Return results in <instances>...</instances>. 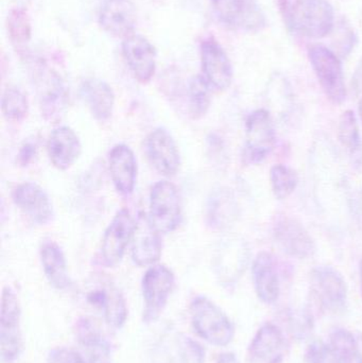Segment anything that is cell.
<instances>
[{
	"label": "cell",
	"mask_w": 362,
	"mask_h": 363,
	"mask_svg": "<svg viewBox=\"0 0 362 363\" xmlns=\"http://www.w3.org/2000/svg\"><path fill=\"white\" fill-rule=\"evenodd\" d=\"M1 110L6 121L14 123L23 121L29 112L27 96L16 87H8L2 95Z\"/></svg>",
	"instance_id": "30"
},
{
	"label": "cell",
	"mask_w": 362,
	"mask_h": 363,
	"mask_svg": "<svg viewBox=\"0 0 362 363\" xmlns=\"http://www.w3.org/2000/svg\"><path fill=\"white\" fill-rule=\"evenodd\" d=\"M359 114H361L362 121V99L361 100V102H359Z\"/></svg>",
	"instance_id": "40"
},
{
	"label": "cell",
	"mask_w": 362,
	"mask_h": 363,
	"mask_svg": "<svg viewBox=\"0 0 362 363\" xmlns=\"http://www.w3.org/2000/svg\"><path fill=\"white\" fill-rule=\"evenodd\" d=\"M23 347L21 333V305L16 294L11 288L2 291L0 315V353L2 359L13 362Z\"/></svg>",
	"instance_id": "8"
},
{
	"label": "cell",
	"mask_w": 362,
	"mask_h": 363,
	"mask_svg": "<svg viewBox=\"0 0 362 363\" xmlns=\"http://www.w3.org/2000/svg\"><path fill=\"white\" fill-rule=\"evenodd\" d=\"M80 93L97 121H106L112 116L115 95L108 83L100 79H86L81 84Z\"/></svg>",
	"instance_id": "25"
},
{
	"label": "cell",
	"mask_w": 362,
	"mask_h": 363,
	"mask_svg": "<svg viewBox=\"0 0 362 363\" xmlns=\"http://www.w3.org/2000/svg\"><path fill=\"white\" fill-rule=\"evenodd\" d=\"M31 77L43 116L48 121H60L68 106V91L63 79L42 61L32 64Z\"/></svg>",
	"instance_id": "2"
},
{
	"label": "cell",
	"mask_w": 362,
	"mask_h": 363,
	"mask_svg": "<svg viewBox=\"0 0 362 363\" xmlns=\"http://www.w3.org/2000/svg\"><path fill=\"white\" fill-rule=\"evenodd\" d=\"M338 138L342 146L346 147L351 152L356 153L357 151L361 150V133H359L356 116L353 111H346L340 116Z\"/></svg>",
	"instance_id": "32"
},
{
	"label": "cell",
	"mask_w": 362,
	"mask_h": 363,
	"mask_svg": "<svg viewBox=\"0 0 362 363\" xmlns=\"http://www.w3.org/2000/svg\"><path fill=\"white\" fill-rule=\"evenodd\" d=\"M307 363H342L329 343L314 341L306 351Z\"/></svg>",
	"instance_id": "33"
},
{
	"label": "cell",
	"mask_w": 362,
	"mask_h": 363,
	"mask_svg": "<svg viewBox=\"0 0 362 363\" xmlns=\"http://www.w3.org/2000/svg\"><path fill=\"white\" fill-rule=\"evenodd\" d=\"M14 204L33 223L45 225L52 220L53 209L50 199L38 184L27 182L19 184L12 192Z\"/></svg>",
	"instance_id": "20"
},
{
	"label": "cell",
	"mask_w": 362,
	"mask_h": 363,
	"mask_svg": "<svg viewBox=\"0 0 362 363\" xmlns=\"http://www.w3.org/2000/svg\"><path fill=\"white\" fill-rule=\"evenodd\" d=\"M174 273L163 264L152 266L145 273L142 283L145 301L144 322L152 323L159 319L174 290Z\"/></svg>",
	"instance_id": "7"
},
{
	"label": "cell",
	"mask_w": 362,
	"mask_h": 363,
	"mask_svg": "<svg viewBox=\"0 0 362 363\" xmlns=\"http://www.w3.org/2000/svg\"><path fill=\"white\" fill-rule=\"evenodd\" d=\"M111 178L119 194L133 192L137 178V162L133 151L125 145H116L108 155Z\"/></svg>",
	"instance_id": "21"
},
{
	"label": "cell",
	"mask_w": 362,
	"mask_h": 363,
	"mask_svg": "<svg viewBox=\"0 0 362 363\" xmlns=\"http://www.w3.org/2000/svg\"><path fill=\"white\" fill-rule=\"evenodd\" d=\"M210 86L203 76H196L189 81L187 96H188V113L191 118L200 119L208 113L210 106Z\"/></svg>",
	"instance_id": "27"
},
{
	"label": "cell",
	"mask_w": 362,
	"mask_h": 363,
	"mask_svg": "<svg viewBox=\"0 0 362 363\" xmlns=\"http://www.w3.org/2000/svg\"><path fill=\"white\" fill-rule=\"evenodd\" d=\"M299 0H278V6H280L281 14L283 19L291 12L295 4Z\"/></svg>",
	"instance_id": "38"
},
{
	"label": "cell",
	"mask_w": 362,
	"mask_h": 363,
	"mask_svg": "<svg viewBox=\"0 0 362 363\" xmlns=\"http://www.w3.org/2000/svg\"><path fill=\"white\" fill-rule=\"evenodd\" d=\"M123 55L138 82L148 83L153 78L157 69V51L147 38L137 34L125 38Z\"/></svg>",
	"instance_id": "19"
},
{
	"label": "cell",
	"mask_w": 362,
	"mask_h": 363,
	"mask_svg": "<svg viewBox=\"0 0 362 363\" xmlns=\"http://www.w3.org/2000/svg\"><path fill=\"white\" fill-rule=\"evenodd\" d=\"M47 147L51 163L60 170L69 169L82 152L78 135L65 125L53 130Z\"/></svg>",
	"instance_id": "22"
},
{
	"label": "cell",
	"mask_w": 362,
	"mask_h": 363,
	"mask_svg": "<svg viewBox=\"0 0 362 363\" xmlns=\"http://www.w3.org/2000/svg\"><path fill=\"white\" fill-rule=\"evenodd\" d=\"M135 226L136 220L128 209H120L113 218L102 239L101 256L106 267H115L121 262Z\"/></svg>",
	"instance_id": "10"
},
{
	"label": "cell",
	"mask_w": 362,
	"mask_h": 363,
	"mask_svg": "<svg viewBox=\"0 0 362 363\" xmlns=\"http://www.w3.org/2000/svg\"><path fill=\"white\" fill-rule=\"evenodd\" d=\"M145 153L151 165L166 177L174 176L181 165L178 147L169 132L165 129L153 130L145 140Z\"/></svg>",
	"instance_id": "15"
},
{
	"label": "cell",
	"mask_w": 362,
	"mask_h": 363,
	"mask_svg": "<svg viewBox=\"0 0 362 363\" xmlns=\"http://www.w3.org/2000/svg\"><path fill=\"white\" fill-rule=\"evenodd\" d=\"M270 182L274 196L278 200H285L295 191L299 178L295 170L288 166L278 164L270 170Z\"/></svg>",
	"instance_id": "31"
},
{
	"label": "cell",
	"mask_w": 362,
	"mask_h": 363,
	"mask_svg": "<svg viewBox=\"0 0 362 363\" xmlns=\"http://www.w3.org/2000/svg\"><path fill=\"white\" fill-rule=\"evenodd\" d=\"M315 298L323 309L340 313L348 303V287L344 277L332 267H318L312 273Z\"/></svg>",
	"instance_id": "9"
},
{
	"label": "cell",
	"mask_w": 362,
	"mask_h": 363,
	"mask_svg": "<svg viewBox=\"0 0 362 363\" xmlns=\"http://www.w3.org/2000/svg\"><path fill=\"white\" fill-rule=\"evenodd\" d=\"M273 235L278 247L291 257H310L315 253L314 240L306 228L295 218L281 216L273 225Z\"/></svg>",
	"instance_id": "13"
},
{
	"label": "cell",
	"mask_w": 362,
	"mask_h": 363,
	"mask_svg": "<svg viewBox=\"0 0 362 363\" xmlns=\"http://www.w3.org/2000/svg\"><path fill=\"white\" fill-rule=\"evenodd\" d=\"M202 76L212 89L222 91L229 89L233 80V67L227 52L214 38L201 44Z\"/></svg>",
	"instance_id": "11"
},
{
	"label": "cell",
	"mask_w": 362,
	"mask_h": 363,
	"mask_svg": "<svg viewBox=\"0 0 362 363\" xmlns=\"http://www.w3.org/2000/svg\"><path fill=\"white\" fill-rule=\"evenodd\" d=\"M47 363H86L84 358L74 351L67 347H57L49 353Z\"/></svg>",
	"instance_id": "36"
},
{
	"label": "cell",
	"mask_w": 362,
	"mask_h": 363,
	"mask_svg": "<svg viewBox=\"0 0 362 363\" xmlns=\"http://www.w3.org/2000/svg\"><path fill=\"white\" fill-rule=\"evenodd\" d=\"M312 315L308 313H291L288 315V326L291 334L298 339L305 338L312 333Z\"/></svg>",
	"instance_id": "35"
},
{
	"label": "cell",
	"mask_w": 362,
	"mask_h": 363,
	"mask_svg": "<svg viewBox=\"0 0 362 363\" xmlns=\"http://www.w3.org/2000/svg\"><path fill=\"white\" fill-rule=\"evenodd\" d=\"M9 38L13 46L21 50L25 49L31 40V21L29 14L23 8L12 9L6 19Z\"/></svg>",
	"instance_id": "28"
},
{
	"label": "cell",
	"mask_w": 362,
	"mask_h": 363,
	"mask_svg": "<svg viewBox=\"0 0 362 363\" xmlns=\"http://www.w3.org/2000/svg\"><path fill=\"white\" fill-rule=\"evenodd\" d=\"M255 291L261 302L273 304L280 296V279L273 256L268 252L257 254L252 267Z\"/></svg>",
	"instance_id": "23"
},
{
	"label": "cell",
	"mask_w": 362,
	"mask_h": 363,
	"mask_svg": "<svg viewBox=\"0 0 362 363\" xmlns=\"http://www.w3.org/2000/svg\"><path fill=\"white\" fill-rule=\"evenodd\" d=\"M102 29L115 38L133 35L137 23V11L131 0H103L99 13Z\"/></svg>",
	"instance_id": "16"
},
{
	"label": "cell",
	"mask_w": 362,
	"mask_h": 363,
	"mask_svg": "<svg viewBox=\"0 0 362 363\" xmlns=\"http://www.w3.org/2000/svg\"><path fill=\"white\" fill-rule=\"evenodd\" d=\"M149 218L161 234L174 232L182 222V201L174 184L157 182L150 192Z\"/></svg>",
	"instance_id": "5"
},
{
	"label": "cell",
	"mask_w": 362,
	"mask_h": 363,
	"mask_svg": "<svg viewBox=\"0 0 362 363\" xmlns=\"http://www.w3.org/2000/svg\"><path fill=\"white\" fill-rule=\"evenodd\" d=\"M310 64L317 79L329 101L341 104L346 99L341 61L335 52L324 45L316 44L308 51Z\"/></svg>",
	"instance_id": "4"
},
{
	"label": "cell",
	"mask_w": 362,
	"mask_h": 363,
	"mask_svg": "<svg viewBox=\"0 0 362 363\" xmlns=\"http://www.w3.org/2000/svg\"><path fill=\"white\" fill-rule=\"evenodd\" d=\"M361 294H362V260L361 262Z\"/></svg>",
	"instance_id": "41"
},
{
	"label": "cell",
	"mask_w": 362,
	"mask_h": 363,
	"mask_svg": "<svg viewBox=\"0 0 362 363\" xmlns=\"http://www.w3.org/2000/svg\"><path fill=\"white\" fill-rule=\"evenodd\" d=\"M86 298L103 313L108 325L114 328L125 325L128 317L127 304L118 288L111 281H99L94 284L87 291Z\"/></svg>",
	"instance_id": "18"
},
{
	"label": "cell",
	"mask_w": 362,
	"mask_h": 363,
	"mask_svg": "<svg viewBox=\"0 0 362 363\" xmlns=\"http://www.w3.org/2000/svg\"><path fill=\"white\" fill-rule=\"evenodd\" d=\"M179 353L182 363H204L205 351L189 337H182L179 341Z\"/></svg>",
	"instance_id": "34"
},
{
	"label": "cell",
	"mask_w": 362,
	"mask_h": 363,
	"mask_svg": "<svg viewBox=\"0 0 362 363\" xmlns=\"http://www.w3.org/2000/svg\"><path fill=\"white\" fill-rule=\"evenodd\" d=\"M217 363H239V360L233 353H222L219 355Z\"/></svg>",
	"instance_id": "39"
},
{
	"label": "cell",
	"mask_w": 362,
	"mask_h": 363,
	"mask_svg": "<svg viewBox=\"0 0 362 363\" xmlns=\"http://www.w3.org/2000/svg\"><path fill=\"white\" fill-rule=\"evenodd\" d=\"M276 144V128L269 112L261 108L251 113L246 121L244 162L252 165L263 163Z\"/></svg>",
	"instance_id": "6"
},
{
	"label": "cell",
	"mask_w": 362,
	"mask_h": 363,
	"mask_svg": "<svg viewBox=\"0 0 362 363\" xmlns=\"http://www.w3.org/2000/svg\"><path fill=\"white\" fill-rule=\"evenodd\" d=\"M36 155V146L32 143H25L18 153V163L21 166H28Z\"/></svg>",
	"instance_id": "37"
},
{
	"label": "cell",
	"mask_w": 362,
	"mask_h": 363,
	"mask_svg": "<svg viewBox=\"0 0 362 363\" xmlns=\"http://www.w3.org/2000/svg\"><path fill=\"white\" fill-rule=\"evenodd\" d=\"M191 323L197 334L210 345L227 347L233 341V323L220 307L205 296H198L191 304Z\"/></svg>",
	"instance_id": "3"
},
{
	"label": "cell",
	"mask_w": 362,
	"mask_h": 363,
	"mask_svg": "<svg viewBox=\"0 0 362 363\" xmlns=\"http://www.w3.org/2000/svg\"><path fill=\"white\" fill-rule=\"evenodd\" d=\"M289 351L284 332L273 323H266L257 330L249 347L251 363H283Z\"/></svg>",
	"instance_id": "14"
},
{
	"label": "cell",
	"mask_w": 362,
	"mask_h": 363,
	"mask_svg": "<svg viewBox=\"0 0 362 363\" xmlns=\"http://www.w3.org/2000/svg\"><path fill=\"white\" fill-rule=\"evenodd\" d=\"M222 23L246 31H261L266 26L265 15L256 0H212Z\"/></svg>",
	"instance_id": "12"
},
{
	"label": "cell",
	"mask_w": 362,
	"mask_h": 363,
	"mask_svg": "<svg viewBox=\"0 0 362 363\" xmlns=\"http://www.w3.org/2000/svg\"><path fill=\"white\" fill-rule=\"evenodd\" d=\"M287 28L310 38H323L335 27V12L327 0H299L285 17Z\"/></svg>",
	"instance_id": "1"
},
{
	"label": "cell",
	"mask_w": 362,
	"mask_h": 363,
	"mask_svg": "<svg viewBox=\"0 0 362 363\" xmlns=\"http://www.w3.org/2000/svg\"><path fill=\"white\" fill-rule=\"evenodd\" d=\"M329 345L342 363H362V356L354 335L344 328L334 330L329 336Z\"/></svg>",
	"instance_id": "29"
},
{
	"label": "cell",
	"mask_w": 362,
	"mask_h": 363,
	"mask_svg": "<svg viewBox=\"0 0 362 363\" xmlns=\"http://www.w3.org/2000/svg\"><path fill=\"white\" fill-rule=\"evenodd\" d=\"M161 235L149 215L140 213L132 237V259L137 266H153L159 262L163 249Z\"/></svg>",
	"instance_id": "17"
},
{
	"label": "cell",
	"mask_w": 362,
	"mask_h": 363,
	"mask_svg": "<svg viewBox=\"0 0 362 363\" xmlns=\"http://www.w3.org/2000/svg\"><path fill=\"white\" fill-rule=\"evenodd\" d=\"M40 262H42L45 275L53 287L63 290L69 286L70 279L65 256L57 243L53 241H47L42 245Z\"/></svg>",
	"instance_id": "26"
},
{
	"label": "cell",
	"mask_w": 362,
	"mask_h": 363,
	"mask_svg": "<svg viewBox=\"0 0 362 363\" xmlns=\"http://www.w3.org/2000/svg\"><path fill=\"white\" fill-rule=\"evenodd\" d=\"M76 334L86 352L89 363H113L110 342L91 320L87 318L78 320Z\"/></svg>",
	"instance_id": "24"
}]
</instances>
